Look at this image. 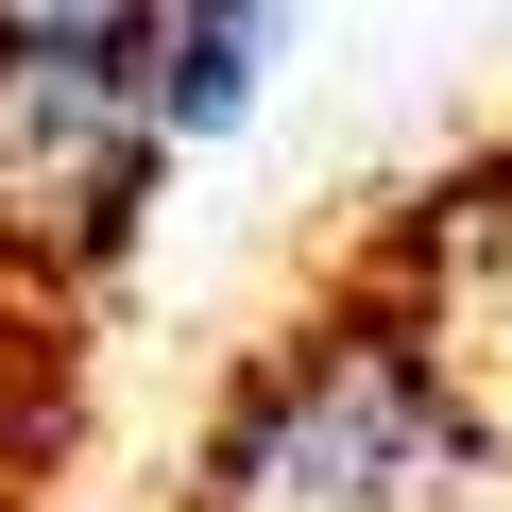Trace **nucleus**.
Instances as JSON below:
<instances>
[{
	"instance_id": "nucleus-1",
	"label": "nucleus",
	"mask_w": 512,
	"mask_h": 512,
	"mask_svg": "<svg viewBox=\"0 0 512 512\" xmlns=\"http://www.w3.org/2000/svg\"><path fill=\"white\" fill-rule=\"evenodd\" d=\"M461 478V393L410 325H291L205 427V512H427Z\"/></svg>"
},
{
	"instance_id": "nucleus-2",
	"label": "nucleus",
	"mask_w": 512,
	"mask_h": 512,
	"mask_svg": "<svg viewBox=\"0 0 512 512\" xmlns=\"http://www.w3.org/2000/svg\"><path fill=\"white\" fill-rule=\"evenodd\" d=\"M274 35H291V0H154V35H137L154 137H222L256 103V69H274Z\"/></svg>"
},
{
	"instance_id": "nucleus-3",
	"label": "nucleus",
	"mask_w": 512,
	"mask_h": 512,
	"mask_svg": "<svg viewBox=\"0 0 512 512\" xmlns=\"http://www.w3.org/2000/svg\"><path fill=\"white\" fill-rule=\"evenodd\" d=\"M154 0H0V69H137Z\"/></svg>"
}]
</instances>
